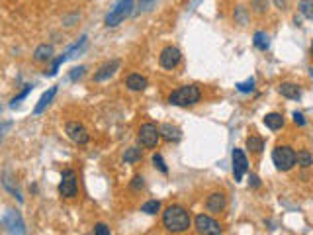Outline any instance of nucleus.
I'll return each mask as SVG.
<instances>
[{
	"mask_svg": "<svg viewBox=\"0 0 313 235\" xmlns=\"http://www.w3.org/2000/svg\"><path fill=\"white\" fill-rule=\"evenodd\" d=\"M225 206H227V200H225V196L221 194V192H216V194H212L208 202H206V208H208V212H214V214H218L221 210H225Z\"/></svg>",
	"mask_w": 313,
	"mask_h": 235,
	"instance_id": "obj_13",
	"label": "nucleus"
},
{
	"mask_svg": "<svg viewBox=\"0 0 313 235\" xmlns=\"http://www.w3.org/2000/svg\"><path fill=\"white\" fill-rule=\"evenodd\" d=\"M249 184L252 186V188H258V186H260V178H258L256 174H250V176H249Z\"/></svg>",
	"mask_w": 313,
	"mask_h": 235,
	"instance_id": "obj_35",
	"label": "nucleus"
},
{
	"mask_svg": "<svg viewBox=\"0 0 313 235\" xmlns=\"http://www.w3.org/2000/svg\"><path fill=\"white\" fill-rule=\"evenodd\" d=\"M158 132H160V137H162V139H166V141H178V139L182 137L180 130H178V128H174V126H170V124H162Z\"/></svg>",
	"mask_w": 313,
	"mask_h": 235,
	"instance_id": "obj_18",
	"label": "nucleus"
},
{
	"mask_svg": "<svg viewBox=\"0 0 313 235\" xmlns=\"http://www.w3.org/2000/svg\"><path fill=\"white\" fill-rule=\"evenodd\" d=\"M249 163H247V157L241 149H233V174H235V180H241L243 174L247 172Z\"/></svg>",
	"mask_w": 313,
	"mask_h": 235,
	"instance_id": "obj_10",
	"label": "nucleus"
},
{
	"mask_svg": "<svg viewBox=\"0 0 313 235\" xmlns=\"http://www.w3.org/2000/svg\"><path fill=\"white\" fill-rule=\"evenodd\" d=\"M294 122H296L298 126H306V118H304V114L296 112V114H294Z\"/></svg>",
	"mask_w": 313,
	"mask_h": 235,
	"instance_id": "obj_34",
	"label": "nucleus"
},
{
	"mask_svg": "<svg viewBox=\"0 0 313 235\" xmlns=\"http://www.w3.org/2000/svg\"><path fill=\"white\" fill-rule=\"evenodd\" d=\"M250 6L254 8V12L262 14V12L268 8V0H250Z\"/></svg>",
	"mask_w": 313,
	"mask_h": 235,
	"instance_id": "obj_29",
	"label": "nucleus"
},
{
	"mask_svg": "<svg viewBox=\"0 0 313 235\" xmlns=\"http://www.w3.org/2000/svg\"><path fill=\"white\" fill-rule=\"evenodd\" d=\"M247 147H249L252 153H260L264 149V141L260 137H256V135H250L249 139H247Z\"/></svg>",
	"mask_w": 313,
	"mask_h": 235,
	"instance_id": "obj_24",
	"label": "nucleus"
},
{
	"mask_svg": "<svg viewBox=\"0 0 313 235\" xmlns=\"http://www.w3.org/2000/svg\"><path fill=\"white\" fill-rule=\"evenodd\" d=\"M252 43H254V47H258L260 51H266V49H268V35L264 34V32H256Z\"/></svg>",
	"mask_w": 313,
	"mask_h": 235,
	"instance_id": "obj_23",
	"label": "nucleus"
},
{
	"mask_svg": "<svg viewBox=\"0 0 313 235\" xmlns=\"http://www.w3.org/2000/svg\"><path fill=\"white\" fill-rule=\"evenodd\" d=\"M168 102L174 106H194L196 102H200V88L196 84L180 86L168 96Z\"/></svg>",
	"mask_w": 313,
	"mask_h": 235,
	"instance_id": "obj_2",
	"label": "nucleus"
},
{
	"mask_svg": "<svg viewBox=\"0 0 313 235\" xmlns=\"http://www.w3.org/2000/svg\"><path fill=\"white\" fill-rule=\"evenodd\" d=\"M125 84H127L129 90L139 92V90H145V88H147V78L141 77V75H129L127 80H125Z\"/></svg>",
	"mask_w": 313,
	"mask_h": 235,
	"instance_id": "obj_15",
	"label": "nucleus"
},
{
	"mask_svg": "<svg viewBox=\"0 0 313 235\" xmlns=\"http://www.w3.org/2000/svg\"><path fill=\"white\" fill-rule=\"evenodd\" d=\"M69 57H71V55H69V49H67L63 55H59V57H57V59L51 63V67L45 71V75H47V77H55V75H57V71H59V67H61V65L65 63V61H67V59H69Z\"/></svg>",
	"mask_w": 313,
	"mask_h": 235,
	"instance_id": "obj_20",
	"label": "nucleus"
},
{
	"mask_svg": "<svg viewBox=\"0 0 313 235\" xmlns=\"http://www.w3.org/2000/svg\"><path fill=\"white\" fill-rule=\"evenodd\" d=\"M264 126H266L268 130H280L282 126H284L282 114H266V116H264Z\"/></svg>",
	"mask_w": 313,
	"mask_h": 235,
	"instance_id": "obj_19",
	"label": "nucleus"
},
{
	"mask_svg": "<svg viewBox=\"0 0 313 235\" xmlns=\"http://www.w3.org/2000/svg\"><path fill=\"white\" fill-rule=\"evenodd\" d=\"M272 161H274L278 170H290L296 165V151L288 145H278L272 151Z\"/></svg>",
	"mask_w": 313,
	"mask_h": 235,
	"instance_id": "obj_3",
	"label": "nucleus"
},
{
	"mask_svg": "<svg viewBox=\"0 0 313 235\" xmlns=\"http://www.w3.org/2000/svg\"><path fill=\"white\" fill-rule=\"evenodd\" d=\"M296 163L304 168L312 167V163H313L312 153H310V151H300V153H296Z\"/></svg>",
	"mask_w": 313,
	"mask_h": 235,
	"instance_id": "obj_22",
	"label": "nucleus"
},
{
	"mask_svg": "<svg viewBox=\"0 0 313 235\" xmlns=\"http://www.w3.org/2000/svg\"><path fill=\"white\" fill-rule=\"evenodd\" d=\"M158 139H160V132L156 130V126H153V124H143L139 128V141H141L143 147L153 149V147H156Z\"/></svg>",
	"mask_w": 313,
	"mask_h": 235,
	"instance_id": "obj_6",
	"label": "nucleus"
},
{
	"mask_svg": "<svg viewBox=\"0 0 313 235\" xmlns=\"http://www.w3.org/2000/svg\"><path fill=\"white\" fill-rule=\"evenodd\" d=\"M143 184H145V182H143V176H139V174L133 176V180H131V188H133V190H141Z\"/></svg>",
	"mask_w": 313,
	"mask_h": 235,
	"instance_id": "obj_33",
	"label": "nucleus"
},
{
	"mask_svg": "<svg viewBox=\"0 0 313 235\" xmlns=\"http://www.w3.org/2000/svg\"><path fill=\"white\" fill-rule=\"evenodd\" d=\"M31 88H33L31 84H26V88H24V90H22V92H20L18 96H14V98H12V102H10V106L14 108V106H16L18 102H20V100H24V98H26V96H28V94H30V92H31Z\"/></svg>",
	"mask_w": 313,
	"mask_h": 235,
	"instance_id": "obj_28",
	"label": "nucleus"
},
{
	"mask_svg": "<svg viewBox=\"0 0 313 235\" xmlns=\"http://www.w3.org/2000/svg\"><path fill=\"white\" fill-rule=\"evenodd\" d=\"M180 59H182L180 49H178V47H172V45L164 47V49L160 51V55H158V63H160L162 69H174L180 63Z\"/></svg>",
	"mask_w": 313,
	"mask_h": 235,
	"instance_id": "obj_8",
	"label": "nucleus"
},
{
	"mask_svg": "<svg viewBox=\"0 0 313 235\" xmlns=\"http://www.w3.org/2000/svg\"><path fill=\"white\" fill-rule=\"evenodd\" d=\"M57 94V86H51L47 92H43L41 94V98H39V102H37V106L33 108V114H41L49 104H51V100H53V96Z\"/></svg>",
	"mask_w": 313,
	"mask_h": 235,
	"instance_id": "obj_14",
	"label": "nucleus"
},
{
	"mask_svg": "<svg viewBox=\"0 0 313 235\" xmlns=\"http://www.w3.org/2000/svg\"><path fill=\"white\" fill-rule=\"evenodd\" d=\"M59 192H61V196H65V198L77 196V174H75V170H71V168L63 170Z\"/></svg>",
	"mask_w": 313,
	"mask_h": 235,
	"instance_id": "obj_7",
	"label": "nucleus"
},
{
	"mask_svg": "<svg viewBox=\"0 0 313 235\" xmlns=\"http://www.w3.org/2000/svg\"><path fill=\"white\" fill-rule=\"evenodd\" d=\"M141 157H143V153H141V149H137V147H129L127 151H125L124 155V161L125 163H137V161H141Z\"/></svg>",
	"mask_w": 313,
	"mask_h": 235,
	"instance_id": "obj_21",
	"label": "nucleus"
},
{
	"mask_svg": "<svg viewBox=\"0 0 313 235\" xmlns=\"http://www.w3.org/2000/svg\"><path fill=\"white\" fill-rule=\"evenodd\" d=\"M133 8V0H118V4L110 10V14L106 16V26L108 28H114L118 24H122L125 20V16H129Z\"/></svg>",
	"mask_w": 313,
	"mask_h": 235,
	"instance_id": "obj_4",
	"label": "nucleus"
},
{
	"mask_svg": "<svg viewBox=\"0 0 313 235\" xmlns=\"http://www.w3.org/2000/svg\"><path fill=\"white\" fill-rule=\"evenodd\" d=\"M94 234L96 235H112L110 234V228L106 224H96L94 226Z\"/></svg>",
	"mask_w": 313,
	"mask_h": 235,
	"instance_id": "obj_31",
	"label": "nucleus"
},
{
	"mask_svg": "<svg viewBox=\"0 0 313 235\" xmlns=\"http://www.w3.org/2000/svg\"><path fill=\"white\" fill-rule=\"evenodd\" d=\"M158 210H160V202H156V200H149L141 206V212H145V214H149V216L156 214Z\"/></svg>",
	"mask_w": 313,
	"mask_h": 235,
	"instance_id": "obj_26",
	"label": "nucleus"
},
{
	"mask_svg": "<svg viewBox=\"0 0 313 235\" xmlns=\"http://www.w3.org/2000/svg\"><path fill=\"white\" fill-rule=\"evenodd\" d=\"M33 59H35L37 63L51 61V59H53V47H51V45H47V43L39 45V47L35 49V53H33Z\"/></svg>",
	"mask_w": 313,
	"mask_h": 235,
	"instance_id": "obj_16",
	"label": "nucleus"
},
{
	"mask_svg": "<svg viewBox=\"0 0 313 235\" xmlns=\"http://www.w3.org/2000/svg\"><path fill=\"white\" fill-rule=\"evenodd\" d=\"M280 94L284 98H290V100H298L300 98V88H298V84H294V82H282L280 84Z\"/></svg>",
	"mask_w": 313,
	"mask_h": 235,
	"instance_id": "obj_17",
	"label": "nucleus"
},
{
	"mask_svg": "<svg viewBox=\"0 0 313 235\" xmlns=\"http://www.w3.org/2000/svg\"><path fill=\"white\" fill-rule=\"evenodd\" d=\"M151 2H153V0H139V6H141V8H145V6H147V4H151Z\"/></svg>",
	"mask_w": 313,
	"mask_h": 235,
	"instance_id": "obj_36",
	"label": "nucleus"
},
{
	"mask_svg": "<svg viewBox=\"0 0 313 235\" xmlns=\"http://www.w3.org/2000/svg\"><path fill=\"white\" fill-rule=\"evenodd\" d=\"M4 224L10 228V232H12L14 235H24L26 234L22 218H20L16 212H12V210H8V212H6V216H4Z\"/></svg>",
	"mask_w": 313,
	"mask_h": 235,
	"instance_id": "obj_11",
	"label": "nucleus"
},
{
	"mask_svg": "<svg viewBox=\"0 0 313 235\" xmlns=\"http://www.w3.org/2000/svg\"><path fill=\"white\" fill-rule=\"evenodd\" d=\"M300 12H302L306 18L313 20V0H302V2H300Z\"/></svg>",
	"mask_w": 313,
	"mask_h": 235,
	"instance_id": "obj_25",
	"label": "nucleus"
},
{
	"mask_svg": "<svg viewBox=\"0 0 313 235\" xmlns=\"http://www.w3.org/2000/svg\"><path fill=\"white\" fill-rule=\"evenodd\" d=\"M84 71H86V67H75L71 71V80H78L84 75Z\"/></svg>",
	"mask_w": 313,
	"mask_h": 235,
	"instance_id": "obj_32",
	"label": "nucleus"
},
{
	"mask_svg": "<svg viewBox=\"0 0 313 235\" xmlns=\"http://www.w3.org/2000/svg\"><path fill=\"white\" fill-rule=\"evenodd\" d=\"M118 67H120V61H110V63L102 65V67L98 69V73H94V80H96V82H102V80L110 78V77L118 71Z\"/></svg>",
	"mask_w": 313,
	"mask_h": 235,
	"instance_id": "obj_12",
	"label": "nucleus"
},
{
	"mask_svg": "<svg viewBox=\"0 0 313 235\" xmlns=\"http://www.w3.org/2000/svg\"><path fill=\"white\" fill-rule=\"evenodd\" d=\"M65 132L69 135V139L75 141L77 145H84L90 139V134L86 132V128L82 124H78V122H69L67 128H65Z\"/></svg>",
	"mask_w": 313,
	"mask_h": 235,
	"instance_id": "obj_9",
	"label": "nucleus"
},
{
	"mask_svg": "<svg viewBox=\"0 0 313 235\" xmlns=\"http://www.w3.org/2000/svg\"><path fill=\"white\" fill-rule=\"evenodd\" d=\"M194 224H196V232H198L200 235H221L223 234V232H221V226H219L214 218H210V216H206V214L196 216Z\"/></svg>",
	"mask_w": 313,
	"mask_h": 235,
	"instance_id": "obj_5",
	"label": "nucleus"
},
{
	"mask_svg": "<svg viewBox=\"0 0 313 235\" xmlns=\"http://www.w3.org/2000/svg\"><path fill=\"white\" fill-rule=\"evenodd\" d=\"M237 90L239 92H252L254 90V78H249L245 82H237Z\"/></svg>",
	"mask_w": 313,
	"mask_h": 235,
	"instance_id": "obj_27",
	"label": "nucleus"
},
{
	"mask_svg": "<svg viewBox=\"0 0 313 235\" xmlns=\"http://www.w3.org/2000/svg\"><path fill=\"white\" fill-rule=\"evenodd\" d=\"M153 163H155V167L158 168L162 174H166V172H168V168H166V165H164V161H162L160 153H155V155H153Z\"/></svg>",
	"mask_w": 313,
	"mask_h": 235,
	"instance_id": "obj_30",
	"label": "nucleus"
},
{
	"mask_svg": "<svg viewBox=\"0 0 313 235\" xmlns=\"http://www.w3.org/2000/svg\"><path fill=\"white\" fill-rule=\"evenodd\" d=\"M190 214L182 206H168L162 214V224L170 234H184L190 228Z\"/></svg>",
	"mask_w": 313,
	"mask_h": 235,
	"instance_id": "obj_1",
	"label": "nucleus"
},
{
	"mask_svg": "<svg viewBox=\"0 0 313 235\" xmlns=\"http://www.w3.org/2000/svg\"><path fill=\"white\" fill-rule=\"evenodd\" d=\"M312 57H313V43H312Z\"/></svg>",
	"mask_w": 313,
	"mask_h": 235,
	"instance_id": "obj_37",
	"label": "nucleus"
}]
</instances>
